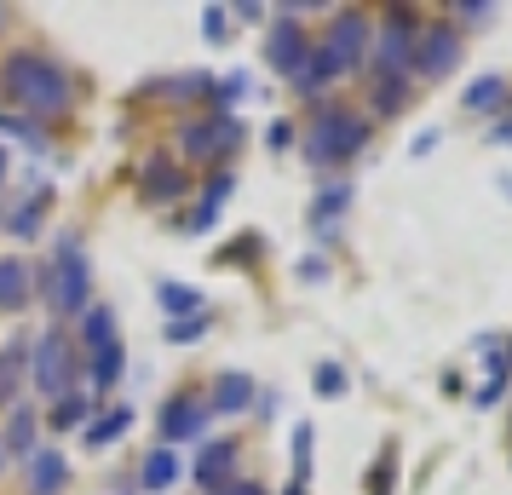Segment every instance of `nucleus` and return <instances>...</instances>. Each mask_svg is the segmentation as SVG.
Masks as SVG:
<instances>
[{"label":"nucleus","mask_w":512,"mask_h":495,"mask_svg":"<svg viewBox=\"0 0 512 495\" xmlns=\"http://www.w3.org/2000/svg\"><path fill=\"white\" fill-rule=\"evenodd\" d=\"M0 81H6V93L18 98L35 121H58L75 98L70 75L58 70L52 58H41V52H12L6 70H0Z\"/></svg>","instance_id":"nucleus-1"},{"label":"nucleus","mask_w":512,"mask_h":495,"mask_svg":"<svg viewBox=\"0 0 512 495\" xmlns=\"http://www.w3.org/2000/svg\"><path fill=\"white\" fill-rule=\"evenodd\" d=\"M41 294H47V306L58 311V317H75V311L93 306V265H87V254H81V236H58V254L47 260V271H41Z\"/></svg>","instance_id":"nucleus-2"},{"label":"nucleus","mask_w":512,"mask_h":495,"mask_svg":"<svg viewBox=\"0 0 512 495\" xmlns=\"http://www.w3.org/2000/svg\"><path fill=\"white\" fill-rule=\"evenodd\" d=\"M363 144H369V121L351 116V110H323L305 133V156L317 167H334V162H351Z\"/></svg>","instance_id":"nucleus-3"},{"label":"nucleus","mask_w":512,"mask_h":495,"mask_svg":"<svg viewBox=\"0 0 512 495\" xmlns=\"http://www.w3.org/2000/svg\"><path fill=\"white\" fill-rule=\"evenodd\" d=\"M29 380H35V392L52 403L70 398L75 386V346L64 334H41V340H29Z\"/></svg>","instance_id":"nucleus-4"},{"label":"nucleus","mask_w":512,"mask_h":495,"mask_svg":"<svg viewBox=\"0 0 512 495\" xmlns=\"http://www.w3.org/2000/svg\"><path fill=\"white\" fill-rule=\"evenodd\" d=\"M179 144H185L190 162H219V156H231L236 144H242V121L231 110H219L208 121H190L185 133H179Z\"/></svg>","instance_id":"nucleus-5"},{"label":"nucleus","mask_w":512,"mask_h":495,"mask_svg":"<svg viewBox=\"0 0 512 495\" xmlns=\"http://www.w3.org/2000/svg\"><path fill=\"white\" fill-rule=\"evenodd\" d=\"M374 64H380L386 81H403V75H409V64H415V18H409V12H392V18H386L380 47H374Z\"/></svg>","instance_id":"nucleus-6"},{"label":"nucleus","mask_w":512,"mask_h":495,"mask_svg":"<svg viewBox=\"0 0 512 495\" xmlns=\"http://www.w3.org/2000/svg\"><path fill=\"white\" fill-rule=\"evenodd\" d=\"M455 64H461V35H455L449 24L420 29L415 35V64H409V70H420L426 81H443Z\"/></svg>","instance_id":"nucleus-7"},{"label":"nucleus","mask_w":512,"mask_h":495,"mask_svg":"<svg viewBox=\"0 0 512 495\" xmlns=\"http://www.w3.org/2000/svg\"><path fill=\"white\" fill-rule=\"evenodd\" d=\"M363 47H369V18L363 12H340L334 29H328V41H323V52L340 64V75L363 64Z\"/></svg>","instance_id":"nucleus-8"},{"label":"nucleus","mask_w":512,"mask_h":495,"mask_svg":"<svg viewBox=\"0 0 512 495\" xmlns=\"http://www.w3.org/2000/svg\"><path fill=\"white\" fill-rule=\"evenodd\" d=\"M208 403H196V398H173L162 409V438L167 444H185V438H202L208 432Z\"/></svg>","instance_id":"nucleus-9"},{"label":"nucleus","mask_w":512,"mask_h":495,"mask_svg":"<svg viewBox=\"0 0 512 495\" xmlns=\"http://www.w3.org/2000/svg\"><path fill=\"white\" fill-rule=\"evenodd\" d=\"M139 196L144 202H173V196H185V167L167 162V156H150L139 167Z\"/></svg>","instance_id":"nucleus-10"},{"label":"nucleus","mask_w":512,"mask_h":495,"mask_svg":"<svg viewBox=\"0 0 512 495\" xmlns=\"http://www.w3.org/2000/svg\"><path fill=\"white\" fill-rule=\"evenodd\" d=\"M231 467H236V438H213V444L196 455L190 478H196L202 490H219V484H231Z\"/></svg>","instance_id":"nucleus-11"},{"label":"nucleus","mask_w":512,"mask_h":495,"mask_svg":"<svg viewBox=\"0 0 512 495\" xmlns=\"http://www.w3.org/2000/svg\"><path fill=\"white\" fill-rule=\"evenodd\" d=\"M265 58H271V70H282V75H294L305 64V35H300V24H294V18H282V24L271 29Z\"/></svg>","instance_id":"nucleus-12"},{"label":"nucleus","mask_w":512,"mask_h":495,"mask_svg":"<svg viewBox=\"0 0 512 495\" xmlns=\"http://www.w3.org/2000/svg\"><path fill=\"white\" fill-rule=\"evenodd\" d=\"M70 484V461L58 449H35L29 455V495H64Z\"/></svg>","instance_id":"nucleus-13"},{"label":"nucleus","mask_w":512,"mask_h":495,"mask_svg":"<svg viewBox=\"0 0 512 495\" xmlns=\"http://www.w3.org/2000/svg\"><path fill=\"white\" fill-rule=\"evenodd\" d=\"M139 484L144 490H173V484H179V455H173V449H150V455H144V467H139Z\"/></svg>","instance_id":"nucleus-14"},{"label":"nucleus","mask_w":512,"mask_h":495,"mask_svg":"<svg viewBox=\"0 0 512 495\" xmlns=\"http://www.w3.org/2000/svg\"><path fill=\"white\" fill-rule=\"evenodd\" d=\"M29 306V265L24 260H0V311H24Z\"/></svg>","instance_id":"nucleus-15"},{"label":"nucleus","mask_w":512,"mask_h":495,"mask_svg":"<svg viewBox=\"0 0 512 495\" xmlns=\"http://www.w3.org/2000/svg\"><path fill=\"white\" fill-rule=\"evenodd\" d=\"M248 403H254V380H248V375H236V369H231V375L213 380V403H208V409L236 415V409H248Z\"/></svg>","instance_id":"nucleus-16"},{"label":"nucleus","mask_w":512,"mask_h":495,"mask_svg":"<svg viewBox=\"0 0 512 495\" xmlns=\"http://www.w3.org/2000/svg\"><path fill=\"white\" fill-rule=\"evenodd\" d=\"M24 369H29V340H12V346H0V403L18 398V386H24Z\"/></svg>","instance_id":"nucleus-17"},{"label":"nucleus","mask_w":512,"mask_h":495,"mask_svg":"<svg viewBox=\"0 0 512 495\" xmlns=\"http://www.w3.org/2000/svg\"><path fill=\"white\" fill-rule=\"evenodd\" d=\"M231 190H236V179H231V173H213L208 196H202V208H196V213L185 219V231H208L213 219H219V208H225V196H231Z\"/></svg>","instance_id":"nucleus-18"},{"label":"nucleus","mask_w":512,"mask_h":495,"mask_svg":"<svg viewBox=\"0 0 512 495\" xmlns=\"http://www.w3.org/2000/svg\"><path fill=\"white\" fill-rule=\"evenodd\" d=\"M334 75H340V64H334V58H328V52L317 47V52H305V64H300L294 75H288V81H294L300 93H317V87H328Z\"/></svg>","instance_id":"nucleus-19"},{"label":"nucleus","mask_w":512,"mask_h":495,"mask_svg":"<svg viewBox=\"0 0 512 495\" xmlns=\"http://www.w3.org/2000/svg\"><path fill=\"white\" fill-rule=\"evenodd\" d=\"M116 380H121V340H104V346H93V398L110 392Z\"/></svg>","instance_id":"nucleus-20"},{"label":"nucleus","mask_w":512,"mask_h":495,"mask_svg":"<svg viewBox=\"0 0 512 495\" xmlns=\"http://www.w3.org/2000/svg\"><path fill=\"white\" fill-rule=\"evenodd\" d=\"M156 300H162V306L173 311V323H179V317H196V311H202V288H190V283H162V288H156Z\"/></svg>","instance_id":"nucleus-21"},{"label":"nucleus","mask_w":512,"mask_h":495,"mask_svg":"<svg viewBox=\"0 0 512 495\" xmlns=\"http://www.w3.org/2000/svg\"><path fill=\"white\" fill-rule=\"evenodd\" d=\"M133 426V409H110V415H98V421H87V444L104 449V444H116L121 432Z\"/></svg>","instance_id":"nucleus-22"},{"label":"nucleus","mask_w":512,"mask_h":495,"mask_svg":"<svg viewBox=\"0 0 512 495\" xmlns=\"http://www.w3.org/2000/svg\"><path fill=\"white\" fill-rule=\"evenodd\" d=\"M501 98H507V81H501V75H484V81H472V87H466V110L489 116V110H495Z\"/></svg>","instance_id":"nucleus-23"},{"label":"nucleus","mask_w":512,"mask_h":495,"mask_svg":"<svg viewBox=\"0 0 512 495\" xmlns=\"http://www.w3.org/2000/svg\"><path fill=\"white\" fill-rule=\"evenodd\" d=\"M6 449H18V455H35V415H29V409H12V426H6Z\"/></svg>","instance_id":"nucleus-24"},{"label":"nucleus","mask_w":512,"mask_h":495,"mask_svg":"<svg viewBox=\"0 0 512 495\" xmlns=\"http://www.w3.org/2000/svg\"><path fill=\"white\" fill-rule=\"evenodd\" d=\"M317 398H346V369L340 363H317Z\"/></svg>","instance_id":"nucleus-25"},{"label":"nucleus","mask_w":512,"mask_h":495,"mask_svg":"<svg viewBox=\"0 0 512 495\" xmlns=\"http://www.w3.org/2000/svg\"><path fill=\"white\" fill-rule=\"evenodd\" d=\"M87 409H93V392H70V398L52 409V426H75L81 415H87Z\"/></svg>","instance_id":"nucleus-26"},{"label":"nucleus","mask_w":512,"mask_h":495,"mask_svg":"<svg viewBox=\"0 0 512 495\" xmlns=\"http://www.w3.org/2000/svg\"><path fill=\"white\" fill-rule=\"evenodd\" d=\"M208 334V311H196V317H179V323H167V340L173 346H185V340H202Z\"/></svg>","instance_id":"nucleus-27"},{"label":"nucleus","mask_w":512,"mask_h":495,"mask_svg":"<svg viewBox=\"0 0 512 495\" xmlns=\"http://www.w3.org/2000/svg\"><path fill=\"white\" fill-rule=\"evenodd\" d=\"M346 202H351V190H346V185L323 190V196H317V213H311V219H317V231H323V225H328V219H334L340 208H346Z\"/></svg>","instance_id":"nucleus-28"},{"label":"nucleus","mask_w":512,"mask_h":495,"mask_svg":"<svg viewBox=\"0 0 512 495\" xmlns=\"http://www.w3.org/2000/svg\"><path fill=\"white\" fill-rule=\"evenodd\" d=\"M35 219H41V196H29V202H24V208H18V213H12V231H35Z\"/></svg>","instance_id":"nucleus-29"},{"label":"nucleus","mask_w":512,"mask_h":495,"mask_svg":"<svg viewBox=\"0 0 512 495\" xmlns=\"http://www.w3.org/2000/svg\"><path fill=\"white\" fill-rule=\"evenodd\" d=\"M294 461H300V490H305V467H311V426L294 432Z\"/></svg>","instance_id":"nucleus-30"},{"label":"nucleus","mask_w":512,"mask_h":495,"mask_svg":"<svg viewBox=\"0 0 512 495\" xmlns=\"http://www.w3.org/2000/svg\"><path fill=\"white\" fill-rule=\"evenodd\" d=\"M374 104H380V110H397V104H403V81H380Z\"/></svg>","instance_id":"nucleus-31"},{"label":"nucleus","mask_w":512,"mask_h":495,"mask_svg":"<svg viewBox=\"0 0 512 495\" xmlns=\"http://www.w3.org/2000/svg\"><path fill=\"white\" fill-rule=\"evenodd\" d=\"M254 254H259V236H242V242H231L219 260H254Z\"/></svg>","instance_id":"nucleus-32"},{"label":"nucleus","mask_w":512,"mask_h":495,"mask_svg":"<svg viewBox=\"0 0 512 495\" xmlns=\"http://www.w3.org/2000/svg\"><path fill=\"white\" fill-rule=\"evenodd\" d=\"M213 495H265V490H259L254 478H236V484H219Z\"/></svg>","instance_id":"nucleus-33"},{"label":"nucleus","mask_w":512,"mask_h":495,"mask_svg":"<svg viewBox=\"0 0 512 495\" xmlns=\"http://www.w3.org/2000/svg\"><path fill=\"white\" fill-rule=\"evenodd\" d=\"M374 495H392V455H386L380 472H374Z\"/></svg>","instance_id":"nucleus-34"},{"label":"nucleus","mask_w":512,"mask_h":495,"mask_svg":"<svg viewBox=\"0 0 512 495\" xmlns=\"http://www.w3.org/2000/svg\"><path fill=\"white\" fill-rule=\"evenodd\" d=\"M208 41H225V12L219 6H208Z\"/></svg>","instance_id":"nucleus-35"},{"label":"nucleus","mask_w":512,"mask_h":495,"mask_svg":"<svg viewBox=\"0 0 512 495\" xmlns=\"http://www.w3.org/2000/svg\"><path fill=\"white\" fill-rule=\"evenodd\" d=\"M242 87H248V81H242V75H231V81H219V98H225V104H236V98H242Z\"/></svg>","instance_id":"nucleus-36"},{"label":"nucleus","mask_w":512,"mask_h":495,"mask_svg":"<svg viewBox=\"0 0 512 495\" xmlns=\"http://www.w3.org/2000/svg\"><path fill=\"white\" fill-rule=\"evenodd\" d=\"M294 139V133H288V121H277V127H271V133H265V144H271V150H282V144Z\"/></svg>","instance_id":"nucleus-37"},{"label":"nucleus","mask_w":512,"mask_h":495,"mask_svg":"<svg viewBox=\"0 0 512 495\" xmlns=\"http://www.w3.org/2000/svg\"><path fill=\"white\" fill-rule=\"evenodd\" d=\"M0 127H6V133H18V139H35V133H29L24 121H12V116H0Z\"/></svg>","instance_id":"nucleus-38"},{"label":"nucleus","mask_w":512,"mask_h":495,"mask_svg":"<svg viewBox=\"0 0 512 495\" xmlns=\"http://www.w3.org/2000/svg\"><path fill=\"white\" fill-rule=\"evenodd\" d=\"M495 144H512V121H501V127H495Z\"/></svg>","instance_id":"nucleus-39"},{"label":"nucleus","mask_w":512,"mask_h":495,"mask_svg":"<svg viewBox=\"0 0 512 495\" xmlns=\"http://www.w3.org/2000/svg\"><path fill=\"white\" fill-rule=\"evenodd\" d=\"M0 179H6V150H0Z\"/></svg>","instance_id":"nucleus-40"},{"label":"nucleus","mask_w":512,"mask_h":495,"mask_svg":"<svg viewBox=\"0 0 512 495\" xmlns=\"http://www.w3.org/2000/svg\"><path fill=\"white\" fill-rule=\"evenodd\" d=\"M288 495H305V490H300V484H288Z\"/></svg>","instance_id":"nucleus-41"}]
</instances>
